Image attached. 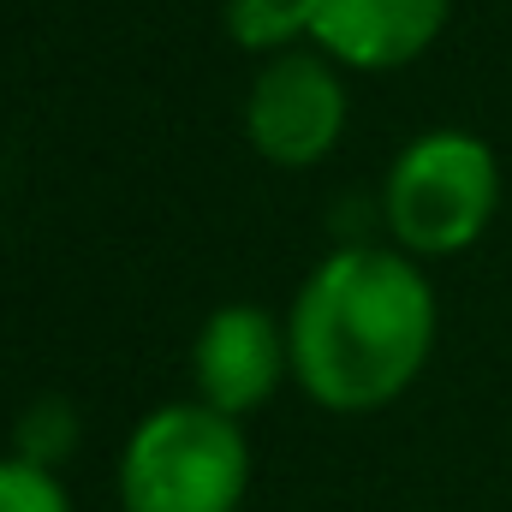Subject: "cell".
I'll return each instance as SVG.
<instances>
[{
	"label": "cell",
	"mask_w": 512,
	"mask_h": 512,
	"mask_svg": "<svg viewBox=\"0 0 512 512\" xmlns=\"http://www.w3.org/2000/svg\"><path fill=\"white\" fill-rule=\"evenodd\" d=\"M441 298L399 245L328 251L286 310L292 382L334 417H370L405 399L435 358Z\"/></svg>",
	"instance_id": "6da1fadb"
},
{
	"label": "cell",
	"mask_w": 512,
	"mask_h": 512,
	"mask_svg": "<svg viewBox=\"0 0 512 512\" xmlns=\"http://www.w3.org/2000/svg\"><path fill=\"white\" fill-rule=\"evenodd\" d=\"M251 435L203 399H167L120 447V512H239L251 495Z\"/></svg>",
	"instance_id": "7a4b0ae2"
},
{
	"label": "cell",
	"mask_w": 512,
	"mask_h": 512,
	"mask_svg": "<svg viewBox=\"0 0 512 512\" xmlns=\"http://www.w3.org/2000/svg\"><path fill=\"white\" fill-rule=\"evenodd\" d=\"M501 215V155L489 137L465 126L417 131L382 179L387 245L405 256H459L471 251Z\"/></svg>",
	"instance_id": "3957f363"
},
{
	"label": "cell",
	"mask_w": 512,
	"mask_h": 512,
	"mask_svg": "<svg viewBox=\"0 0 512 512\" xmlns=\"http://www.w3.org/2000/svg\"><path fill=\"white\" fill-rule=\"evenodd\" d=\"M346 120H352L346 66H334L310 42L262 60L245 90V137L268 167H286V173L328 161L346 137Z\"/></svg>",
	"instance_id": "277c9868"
},
{
	"label": "cell",
	"mask_w": 512,
	"mask_h": 512,
	"mask_svg": "<svg viewBox=\"0 0 512 512\" xmlns=\"http://www.w3.org/2000/svg\"><path fill=\"white\" fill-rule=\"evenodd\" d=\"M286 382H292L286 316H274L262 304H221L203 316V328L191 340V399L245 423Z\"/></svg>",
	"instance_id": "5b68a950"
},
{
	"label": "cell",
	"mask_w": 512,
	"mask_h": 512,
	"mask_svg": "<svg viewBox=\"0 0 512 512\" xmlns=\"http://www.w3.org/2000/svg\"><path fill=\"white\" fill-rule=\"evenodd\" d=\"M304 18L310 48H322L334 66L399 72L441 42L453 0H304Z\"/></svg>",
	"instance_id": "8992f818"
},
{
	"label": "cell",
	"mask_w": 512,
	"mask_h": 512,
	"mask_svg": "<svg viewBox=\"0 0 512 512\" xmlns=\"http://www.w3.org/2000/svg\"><path fill=\"white\" fill-rule=\"evenodd\" d=\"M227 36L233 48H245L256 66L274 60V54H292L310 42V18H304V0H227Z\"/></svg>",
	"instance_id": "52a82bcc"
},
{
	"label": "cell",
	"mask_w": 512,
	"mask_h": 512,
	"mask_svg": "<svg viewBox=\"0 0 512 512\" xmlns=\"http://www.w3.org/2000/svg\"><path fill=\"white\" fill-rule=\"evenodd\" d=\"M78 435H84V423H78V405L66 393H36L12 417V453L42 465V471H60L78 453Z\"/></svg>",
	"instance_id": "ba28073f"
},
{
	"label": "cell",
	"mask_w": 512,
	"mask_h": 512,
	"mask_svg": "<svg viewBox=\"0 0 512 512\" xmlns=\"http://www.w3.org/2000/svg\"><path fill=\"white\" fill-rule=\"evenodd\" d=\"M0 512H72V495H66L60 471L0 453Z\"/></svg>",
	"instance_id": "9c48e42d"
}]
</instances>
